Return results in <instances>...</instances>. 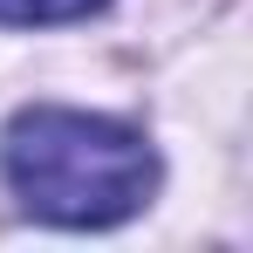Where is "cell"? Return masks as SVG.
Returning a JSON list of instances; mask_svg holds the SVG:
<instances>
[{
	"label": "cell",
	"instance_id": "6da1fadb",
	"mask_svg": "<svg viewBox=\"0 0 253 253\" xmlns=\"http://www.w3.org/2000/svg\"><path fill=\"white\" fill-rule=\"evenodd\" d=\"M0 165L21 206L55 226H117L158 185L151 144L89 110H21L7 124Z\"/></svg>",
	"mask_w": 253,
	"mask_h": 253
},
{
	"label": "cell",
	"instance_id": "7a4b0ae2",
	"mask_svg": "<svg viewBox=\"0 0 253 253\" xmlns=\"http://www.w3.org/2000/svg\"><path fill=\"white\" fill-rule=\"evenodd\" d=\"M103 0H0V21L7 28H48V21H83Z\"/></svg>",
	"mask_w": 253,
	"mask_h": 253
}]
</instances>
